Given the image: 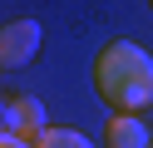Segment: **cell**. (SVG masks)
Listing matches in <instances>:
<instances>
[{
	"label": "cell",
	"instance_id": "cell-6",
	"mask_svg": "<svg viewBox=\"0 0 153 148\" xmlns=\"http://www.w3.org/2000/svg\"><path fill=\"white\" fill-rule=\"evenodd\" d=\"M0 133H15V109H10V94H0Z\"/></svg>",
	"mask_w": 153,
	"mask_h": 148
},
{
	"label": "cell",
	"instance_id": "cell-8",
	"mask_svg": "<svg viewBox=\"0 0 153 148\" xmlns=\"http://www.w3.org/2000/svg\"><path fill=\"white\" fill-rule=\"evenodd\" d=\"M148 10H153V5H148Z\"/></svg>",
	"mask_w": 153,
	"mask_h": 148
},
{
	"label": "cell",
	"instance_id": "cell-2",
	"mask_svg": "<svg viewBox=\"0 0 153 148\" xmlns=\"http://www.w3.org/2000/svg\"><path fill=\"white\" fill-rule=\"evenodd\" d=\"M45 45L40 20H5L0 25V69H25Z\"/></svg>",
	"mask_w": 153,
	"mask_h": 148
},
{
	"label": "cell",
	"instance_id": "cell-1",
	"mask_svg": "<svg viewBox=\"0 0 153 148\" xmlns=\"http://www.w3.org/2000/svg\"><path fill=\"white\" fill-rule=\"evenodd\" d=\"M94 94L109 114H133L153 104V54L133 39H109L94 59Z\"/></svg>",
	"mask_w": 153,
	"mask_h": 148
},
{
	"label": "cell",
	"instance_id": "cell-4",
	"mask_svg": "<svg viewBox=\"0 0 153 148\" xmlns=\"http://www.w3.org/2000/svg\"><path fill=\"white\" fill-rule=\"evenodd\" d=\"M10 109H15V138H25V143H35V138L45 133V104L35 94H10Z\"/></svg>",
	"mask_w": 153,
	"mask_h": 148
},
{
	"label": "cell",
	"instance_id": "cell-9",
	"mask_svg": "<svg viewBox=\"0 0 153 148\" xmlns=\"http://www.w3.org/2000/svg\"><path fill=\"white\" fill-rule=\"evenodd\" d=\"M148 148H153V143H148Z\"/></svg>",
	"mask_w": 153,
	"mask_h": 148
},
{
	"label": "cell",
	"instance_id": "cell-5",
	"mask_svg": "<svg viewBox=\"0 0 153 148\" xmlns=\"http://www.w3.org/2000/svg\"><path fill=\"white\" fill-rule=\"evenodd\" d=\"M30 148H94V143L79 133V128H45Z\"/></svg>",
	"mask_w": 153,
	"mask_h": 148
},
{
	"label": "cell",
	"instance_id": "cell-7",
	"mask_svg": "<svg viewBox=\"0 0 153 148\" xmlns=\"http://www.w3.org/2000/svg\"><path fill=\"white\" fill-rule=\"evenodd\" d=\"M0 148H30L25 138H15V133H0Z\"/></svg>",
	"mask_w": 153,
	"mask_h": 148
},
{
	"label": "cell",
	"instance_id": "cell-3",
	"mask_svg": "<svg viewBox=\"0 0 153 148\" xmlns=\"http://www.w3.org/2000/svg\"><path fill=\"white\" fill-rule=\"evenodd\" d=\"M104 143H109V148H148L153 133H148V123L133 118V114H109V123H104Z\"/></svg>",
	"mask_w": 153,
	"mask_h": 148
}]
</instances>
